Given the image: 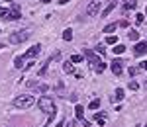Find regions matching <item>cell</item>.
Instances as JSON below:
<instances>
[{
  "mask_svg": "<svg viewBox=\"0 0 147 127\" xmlns=\"http://www.w3.org/2000/svg\"><path fill=\"white\" fill-rule=\"evenodd\" d=\"M37 106H39L41 112H45L47 116H55L57 114L55 102H53V98H49V96H41V98L37 100Z\"/></svg>",
  "mask_w": 147,
  "mask_h": 127,
  "instance_id": "6da1fadb",
  "label": "cell"
},
{
  "mask_svg": "<svg viewBox=\"0 0 147 127\" xmlns=\"http://www.w3.org/2000/svg\"><path fill=\"white\" fill-rule=\"evenodd\" d=\"M34 104H35L34 96H28V94H22V96H18V98L14 100V106L20 108V110H24V108H32Z\"/></svg>",
  "mask_w": 147,
  "mask_h": 127,
  "instance_id": "7a4b0ae2",
  "label": "cell"
},
{
  "mask_svg": "<svg viewBox=\"0 0 147 127\" xmlns=\"http://www.w3.org/2000/svg\"><path fill=\"white\" fill-rule=\"evenodd\" d=\"M30 29H24V31H14V33L8 37V41L10 43H22V41H26L28 37H30Z\"/></svg>",
  "mask_w": 147,
  "mask_h": 127,
  "instance_id": "3957f363",
  "label": "cell"
},
{
  "mask_svg": "<svg viewBox=\"0 0 147 127\" xmlns=\"http://www.w3.org/2000/svg\"><path fill=\"white\" fill-rule=\"evenodd\" d=\"M100 0H92L90 4L86 6V16H96L98 12H100Z\"/></svg>",
  "mask_w": 147,
  "mask_h": 127,
  "instance_id": "277c9868",
  "label": "cell"
},
{
  "mask_svg": "<svg viewBox=\"0 0 147 127\" xmlns=\"http://www.w3.org/2000/svg\"><path fill=\"white\" fill-rule=\"evenodd\" d=\"M136 55H147V41H137V45L134 47Z\"/></svg>",
  "mask_w": 147,
  "mask_h": 127,
  "instance_id": "5b68a950",
  "label": "cell"
},
{
  "mask_svg": "<svg viewBox=\"0 0 147 127\" xmlns=\"http://www.w3.org/2000/svg\"><path fill=\"white\" fill-rule=\"evenodd\" d=\"M90 65H92V69L96 70V72H102V70L106 69V63H102V61H100L98 57H94V59H92V61H90Z\"/></svg>",
  "mask_w": 147,
  "mask_h": 127,
  "instance_id": "8992f818",
  "label": "cell"
},
{
  "mask_svg": "<svg viewBox=\"0 0 147 127\" xmlns=\"http://www.w3.org/2000/svg\"><path fill=\"white\" fill-rule=\"evenodd\" d=\"M39 51H41V45L37 43V45L30 47V49L26 51V57H28V59H34V57H37V55H39Z\"/></svg>",
  "mask_w": 147,
  "mask_h": 127,
  "instance_id": "52a82bcc",
  "label": "cell"
},
{
  "mask_svg": "<svg viewBox=\"0 0 147 127\" xmlns=\"http://www.w3.org/2000/svg\"><path fill=\"white\" fill-rule=\"evenodd\" d=\"M122 65H124V63H122V61H114V63H110V69H112V72L114 74H122Z\"/></svg>",
  "mask_w": 147,
  "mask_h": 127,
  "instance_id": "ba28073f",
  "label": "cell"
},
{
  "mask_svg": "<svg viewBox=\"0 0 147 127\" xmlns=\"http://www.w3.org/2000/svg\"><path fill=\"white\" fill-rule=\"evenodd\" d=\"M122 100H124V90H122V88H118V90H116V94L112 96V102L116 104V102H122Z\"/></svg>",
  "mask_w": 147,
  "mask_h": 127,
  "instance_id": "9c48e42d",
  "label": "cell"
},
{
  "mask_svg": "<svg viewBox=\"0 0 147 127\" xmlns=\"http://www.w3.org/2000/svg\"><path fill=\"white\" fill-rule=\"evenodd\" d=\"M136 8H137L136 0H125L124 2V10H136Z\"/></svg>",
  "mask_w": 147,
  "mask_h": 127,
  "instance_id": "30bf717a",
  "label": "cell"
},
{
  "mask_svg": "<svg viewBox=\"0 0 147 127\" xmlns=\"http://www.w3.org/2000/svg\"><path fill=\"white\" fill-rule=\"evenodd\" d=\"M114 8H116V0H114V2H110V4H108V6L102 10V18H106V16H108V14L114 10Z\"/></svg>",
  "mask_w": 147,
  "mask_h": 127,
  "instance_id": "8fae6325",
  "label": "cell"
},
{
  "mask_svg": "<svg viewBox=\"0 0 147 127\" xmlns=\"http://www.w3.org/2000/svg\"><path fill=\"white\" fill-rule=\"evenodd\" d=\"M75 114H77V117L82 121V119H84V108H82L80 104H77V108H75Z\"/></svg>",
  "mask_w": 147,
  "mask_h": 127,
  "instance_id": "7c38bea8",
  "label": "cell"
},
{
  "mask_svg": "<svg viewBox=\"0 0 147 127\" xmlns=\"http://www.w3.org/2000/svg\"><path fill=\"white\" fill-rule=\"evenodd\" d=\"M116 27H118V23H108V25L102 29V33H112V31H116Z\"/></svg>",
  "mask_w": 147,
  "mask_h": 127,
  "instance_id": "4fadbf2b",
  "label": "cell"
},
{
  "mask_svg": "<svg viewBox=\"0 0 147 127\" xmlns=\"http://www.w3.org/2000/svg\"><path fill=\"white\" fill-rule=\"evenodd\" d=\"M94 121H98L100 125H104V123H106V116H104V114H96V116H94Z\"/></svg>",
  "mask_w": 147,
  "mask_h": 127,
  "instance_id": "5bb4252c",
  "label": "cell"
},
{
  "mask_svg": "<svg viewBox=\"0 0 147 127\" xmlns=\"http://www.w3.org/2000/svg\"><path fill=\"white\" fill-rule=\"evenodd\" d=\"M106 43H108V45H118V37H116V35H108V37H106Z\"/></svg>",
  "mask_w": 147,
  "mask_h": 127,
  "instance_id": "9a60e30c",
  "label": "cell"
},
{
  "mask_svg": "<svg viewBox=\"0 0 147 127\" xmlns=\"http://www.w3.org/2000/svg\"><path fill=\"white\" fill-rule=\"evenodd\" d=\"M22 65H24V57L18 55V57L14 59V67H16V69H22Z\"/></svg>",
  "mask_w": 147,
  "mask_h": 127,
  "instance_id": "2e32d148",
  "label": "cell"
},
{
  "mask_svg": "<svg viewBox=\"0 0 147 127\" xmlns=\"http://www.w3.org/2000/svg\"><path fill=\"white\" fill-rule=\"evenodd\" d=\"M114 53H116V55H122V53H124L125 51V47L124 45H120V43H118V45H114V49H112Z\"/></svg>",
  "mask_w": 147,
  "mask_h": 127,
  "instance_id": "e0dca14e",
  "label": "cell"
},
{
  "mask_svg": "<svg viewBox=\"0 0 147 127\" xmlns=\"http://www.w3.org/2000/svg\"><path fill=\"white\" fill-rule=\"evenodd\" d=\"M127 37H129V41H137V39H139V33H137L136 29H131V31L127 33Z\"/></svg>",
  "mask_w": 147,
  "mask_h": 127,
  "instance_id": "ac0fdd59",
  "label": "cell"
},
{
  "mask_svg": "<svg viewBox=\"0 0 147 127\" xmlns=\"http://www.w3.org/2000/svg\"><path fill=\"white\" fill-rule=\"evenodd\" d=\"M63 70H65V72H69V74H71V72H75V67H73V65H71V63H65V65H63Z\"/></svg>",
  "mask_w": 147,
  "mask_h": 127,
  "instance_id": "d6986e66",
  "label": "cell"
},
{
  "mask_svg": "<svg viewBox=\"0 0 147 127\" xmlns=\"http://www.w3.org/2000/svg\"><path fill=\"white\" fill-rule=\"evenodd\" d=\"M63 39H65V41H71V39H73V31H71V29H65V31H63Z\"/></svg>",
  "mask_w": 147,
  "mask_h": 127,
  "instance_id": "ffe728a7",
  "label": "cell"
},
{
  "mask_svg": "<svg viewBox=\"0 0 147 127\" xmlns=\"http://www.w3.org/2000/svg\"><path fill=\"white\" fill-rule=\"evenodd\" d=\"M88 108H90V110H98V108H100V100H92L90 104H88Z\"/></svg>",
  "mask_w": 147,
  "mask_h": 127,
  "instance_id": "44dd1931",
  "label": "cell"
},
{
  "mask_svg": "<svg viewBox=\"0 0 147 127\" xmlns=\"http://www.w3.org/2000/svg\"><path fill=\"white\" fill-rule=\"evenodd\" d=\"M82 55H73V57H71V63H82Z\"/></svg>",
  "mask_w": 147,
  "mask_h": 127,
  "instance_id": "7402d4cb",
  "label": "cell"
},
{
  "mask_svg": "<svg viewBox=\"0 0 147 127\" xmlns=\"http://www.w3.org/2000/svg\"><path fill=\"white\" fill-rule=\"evenodd\" d=\"M0 18L2 20H10V10H2L0 12Z\"/></svg>",
  "mask_w": 147,
  "mask_h": 127,
  "instance_id": "603a6c76",
  "label": "cell"
},
{
  "mask_svg": "<svg viewBox=\"0 0 147 127\" xmlns=\"http://www.w3.org/2000/svg\"><path fill=\"white\" fill-rule=\"evenodd\" d=\"M127 88H129V90H137V88H139V86H137V82L129 80V84H127Z\"/></svg>",
  "mask_w": 147,
  "mask_h": 127,
  "instance_id": "cb8c5ba5",
  "label": "cell"
},
{
  "mask_svg": "<svg viewBox=\"0 0 147 127\" xmlns=\"http://www.w3.org/2000/svg\"><path fill=\"white\" fill-rule=\"evenodd\" d=\"M143 20H145V16H143V14H136V22L137 23H143Z\"/></svg>",
  "mask_w": 147,
  "mask_h": 127,
  "instance_id": "d4e9b609",
  "label": "cell"
},
{
  "mask_svg": "<svg viewBox=\"0 0 147 127\" xmlns=\"http://www.w3.org/2000/svg\"><path fill=\"white\" fill-rule=\"evenodd\" d=\"M139 70H141V69H137V67H129V74L134 76V74H137V72H139Z\"/></svg>",
  "mask_w": 147,
  "mask_h": 127,
  "instance_id": "484cf974",
  "label": "cell"
},
{
  "mask_svg": "<svg viewBox=\"0 0 147 127\" xmlns=\"http://www.w3.org/2000/svg\"><path fill=\"white\" fill-rule=\"evenodd\" d=\"M96 53H100V55H104V53H106V49H104V45H98V47H96Z\"/></svg>",
  "mask_w": 147,
  "mask_h": 127,
  "instance_id": "4316f807",
  "label": "cell"
},
{
  "mask_svg": "<svg viewBox=\"0 0 147 127\" xmlns=\"http://www.w3.org/2000/svg\"><path fill=\"white\" fill-rule=\"evenodd\" d=\"M118 25H120V27H127V25H129V22H127V20H122Z\"/></svg>",
  "mask_w": 147,
  "mask_h": 127,
  "instance_id": "83f0119b",
  "label": "cell"
},
{
  "mask_svg": "<svg viewBox=\"0 0 147 127\" xmlns=\"http://www.w3.org/2000/svg\"><path fill=\"white\" fill-rule=\"evenodd\" d=\"M77 98H79L77 94H71V96H69V100H71V102H77Z\"/></svg>",
  "mask_w": 147,
  "mask_h": 127,
  "instance_id": "f1b7e54d",
  "label": "cell"
},
{
  "mask_svg": "<svg viewBox=\"0 0 147 127\" xmlns=\"http://www.w3.org/2000/svg\"><path fill=\"white\" fill-rule=\"evenodd\" d=\"M141 70H147V61H143V63H141Z\"/></svg>",
  "mask_w": 147,
  "mask_h": 127,
  "instance_id": "f546056e",
  "label": "cell"
},
{
  "mask_svg": "<svg viewBox=\"0 0 147 127\" xmlns=\"http://www.w3.org/2000/svg\"><path fill=\"white\" fill-rule=\"evenodd\" d=\"M71 0H59V4H69Z\"/></svg>",
  "mask_w": 147,
  "mask_h": 127,
  "instance_id": "4dcf8cb0",
  "label": "cell"
},
{
  "mask_svg": "<svg viewBox=\"0 0 147 127\" xmlns=\"http://www.w3.org/2000/svg\"><path fill=\"white\" fill-rule=\"evenodd\" d=\"M55 127H63V121H57V125Z\"/></svg>",
  "mask_w": 147,
  "mask_h": 127,
  "instance_id": "1f68e13d",
  "label": "cell"
},
{
  "mask_svg": "<svg viewBox=\"0 0 147 127\" xmlns=\"http://www.w3.org/2000/svg\"><path fill=\"white\" fill-rule=\"evenodd\" d=\"M67 127H75V121H69V125Z\"/></svg>",
  "mask_w": 147,
  "mask_h": 127,
  "instance_id": "d6a6232c",
  "label": "cell"
},
{
  "mask_svg": "<svg viewBox=\"0 0 147 127\" xmlns=\"http://www.w3.org/2000/svg\"><path fill=\"white\" fill-rule=\"evenodd\" d=\"M41 2H51V0H41Z\"/></svg>",
  "mask_w": 147,
  "mask_h": 127,
  "instance_id": "836d02e7",
  "label": "cell"
},
{
  "mask_svg": "<svg viewBox=\"0 0 147 127\" xmlns=\"http://www.w3.org/2000/svg\"><path fill=\"white\" fill-rule=\"evenodd\" d=\"M0 12H2V6H0Z\"/></svg>",
  "mask_w": 147,
  "mask_h": 127,
  "instance_id": "e575fe53",
  "label": "cell"
},
{
  "mask_svg": "<svg viewBox=\"0 0 147 127\" xmlns=\"http://www.w3.org/2000/svg\"><path fill=\"white\" fill-rule=\"evenodd\" d=\"M145 86H147V80H145Z\"/></svg>",
  "mask_w": 147,
  "mask_h": 127,
  "instance_id": "d590c367",
  "label": "cell"
},
{
  "mask_svg": "<svg viewBox=\"0 0 147 127\" xmlns=\"http://www.w3.org/2000/svg\"><path fill=\"white\" fill-rule=\"evenodd\" d=\"M0 49H2V45H0Z\"/></svg>",
  "mask_w": 147,
  "mask_h": 127,
  "instance_id": "8d00e7d4",
  "label": "cell"
},
{
  "mask_svg": "<svg viewBox=\"0 0 147 127\" xmlns=\"http://www.w3.org/2000/svg\"><path fill=\"white\" fill-rule=\"evenodd\" d=\"M145 12H147V10H145Z\"/></svg>",
  "mask_w": 147,
  "mask_h": 127,
  "instance_id": "74e56055",
  "label": "cell"
},
{
  "mask_svg": "<svg viewBox=\"0 0 147 127\" xmlns=\"http://www.w3.org/2000/svg\"><path fill=\"white\" fill-rule=\"evenodd\" d=\"M145 127H147V125H145Z\"/></svg>",
  "mask_w": 147,
  "mask_h": 127,
  "instance_id": "f35d334b",
  "label": "cell"
}]
</instances>
